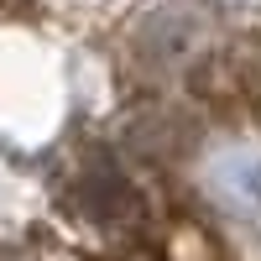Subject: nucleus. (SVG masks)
<instances>
[{
    "instance_id": "1",
    "label": "nucleus",
    "mask_w": 261,
    "mask_h": 261,
    "mask_svg": "<svg viewBox=\"0 0 261 261\" xmlns=\"http://www.w3.org/2000/svg\"><path fill=\"white\" fill-rule=\"evenodd\" d=\"M193 89H199L204 105H214L225 115L261 120V42H235V47L214 53L193 73Z\"/></svg>"
}]
</instances>
